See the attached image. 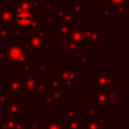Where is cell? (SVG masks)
Instances as JSON below:
<instances>
[{
    "mask_svg": "<svg viewBox=\"0 0 129 129\" xmlns=\"http://www.w3.org/2000/svg\"><path fill=\"white\" fill-rule=\"evenodd\" d=\"M4 50L7 52L9 63H13L20 74L24 75L31 71L33 66L32 54L28 52L22 44H6Z\"/></svg>",
    "mask_w": 129,
    "mask_h": 129,
    "instance_id": "cell-1",
    "label": "cell"
},
{
    "mask_svg": "<svg viewBox=\"0 0 129 129\" xmlns=\"http://www.w3.org/2000/svg\"><path fill=\"white\" fill-rule=\"evenodd\" d=\"M125 97L121 95L118 90H109L105 92H99L94 90L92 92V105L98 109H119L121 105H124Z\"/></svg>",
    "mask_w": 129,
    "mask_h": 129,
    "instance_id": "cell-2",
    "label": "cell"
},
{
    "mask_svg": "<svg viewBox=\"0 0 129 129\" xmlns=\"http://www.w3.org/2000/svg\"><path fill=\"white\" fill-rule=\"evenodd\" d=\"M70 38L80 44L100 45L102 43L100 26H82L74 28Z\"/></svg>",
    "mask_w": 129,
    "mask_h": 129,
    "instance_id": "cell-3",
    "label": "cell"
},
{
    "mask_svg": "<svg viewBox=\"0 0 129 129\" xmlns=\"http://www.w3.org/2000/svg\"><path fill=\"white\" fill-rule=\"evenodd\" d=\"M28 37L23 40V47L30 52L31 54L34 53H42V51L46 48L45 45V34H46V27L41 26L35 30L28 31Z\"/></svg>",
    "mask_w": 129,
    "mask_h": 129,
    "instance_id": "cell-4",
    "label": "cell"
},
{
    "mask_svg": "<svg viewBox=\"0 0 129 129\" xmlns=\"http://www.w3.org/2000/svg\"><path fill=\"white\" fill-rule=\"evenodd\" d=\"M83 44L73 41L70 36H61L55 34V53L61 58L69 59L71 54H77L83 52Z\"/></svg>",
    "mask_w": 129,
    "mask_h": 129,
    "instance_id": "cell-5",
    "label": "cell"
},
{
    "mask_svg": "<svg viewBox=\"0 0 129 129\" xmlns=\"http://www.w3.org/2000/svg\"><path fill=\"white\" fill-rule=\"evenodd\" d=\"M78 73H79L78 68H70V69L60 68V70L55 73V78L60 82V84L63 87H66L71 92L74 91L77 86H79Z\"/></svg>",
    "mask_w": 129,
    "mask_h": 129,
    "instance_id": "cell-6",
    "label": "cell"
},
{
    "mask_svg": "<svg viewBox=\"0 0 129 129\" xmlns=\"http://www.w3.org/2000/svg\"><path fill=\"white\" fill-rule=\"evenodd\" d=\"M22 95L25 96H36V91L39 84L42 82V78L38 76L36 72H28L23 75Z\"/></svg>",
    "mask_w": 129,
    "mask_h": 129,
    "instance_id": "cell-7",
    "label": "cell"
},
{
    "mask_svg": "<svg viewBox=\"0 0 129 129\" xmlns=\"http://www.w3.org/2000/svg\"><path fill=\"white\" fill-rule=\"evenodd\" d=\"M92 86L96 87V91L99 92L109 91L114 86V79L109 72H99L92 79Z\"/></svg>",
    "mask_w": 129,
    "mask_h": 129,
    "instance_id": "cell-8",
    "label": "cell"
},
{
    "mask_svg": "<svg viewBox=\"0 0 129 129\" xmlns=\"http://www.w3.org/2000/svg\"><path fill=\"white\" fill-rule=\"evenodd\" d=\"M22 77L10 78L5 82V91L9 96H22Z\"/></svg>",
    "mask_w": 129,
    "mask_h": 129,
    "instance_id": "cell-9",
    "label": "cell"
},
{
    "mask_svg": "<svg viewBox=\"0 0 129 129\" xmlns=\"http://www.w3.org/2000/svg\"><path fill=\"white\" fill-rule=\"evenodd\" d=\"M24 112V106L19 102V100L12 99L8 100L5 104V117L18 118Z\"/></svg>",
    "mask_w": 129,
    "mask_h": 129,
    "instance_id": "cell-10",
    "label": "cell"
},
{
    "mask_svg": "<svg viewBox=\"0 0 129 129\" xmlns=\"http://www.w3.org/2000/svg\"><path fill=\"white\" fill-rule=\"evenodd\" d=\"M0 129H27V123L21 117H5L0 120Z\"/></svg>",
    "mask_w": 129,
    "mask_h": 129,
    "instance_id": "cell-11",
    "label": "cell"
},
{
    "mask_svg": "<svg viewBox=\"0 0 129 129\" xmlns=\"http://www.w3.org/2000/svg\"><path fill=\"white\" fill-rule=\"evenodd\" d=\"M61 105H63V104L60 101H58L57 99H55L47 90L41 95V108L42 109L57 110L60 108Z\"/></svg>",
    "mask_w": 129,
    "mask_h": 129,
    "instance_id": "cell-12",
    "label": "cell"
},
{
    "mask_svg": "<svg viewBox=\"0 0 129 129\" xmlns=\"http://www.w3.org/2000/svg\"><path fill=\"white\" fill-rule=\"evenodd\" d=\"M56 20H57V25L60 23H68V24H75V17L70 10V8H58L55 9L54 11Z\"/></svg>",
    "mask_w": 129,
    "mask_h": 129,
    "instance_id": "cell-13",
    "label": "cell"
},
{
    "mask_svg": "<svg viewBox=\"0 0 129 129\" xmlns=\"http://www.w3.org/2000/svg\"><path fill=\"white\" fill-rule=\"evenodd\" d=\"M34 15L31 12H18L14 14L13 17V21L14 23H16L17 25H19L24 31H26L28 25L30 24L31 20L33 19Z\"/></svg>",
    "mask_w": 129,
    "mask_h": 129,
    "instance_id": "cell-14",
    "label": "cell"
},
{
    "mask_svg": "<svg viewBox=\"0 0 129 129\" xmlns=\"http://www.w3.org/2000/svg\"><path fill=\"white\" fill-rule=\"evenodd\" d=\"M15 11L13 7H3L0 8V24L10 25L13 21Z\"/></svg>",
    "mask_w": 129,
    "mask_h": 129,
    "instance_id": "cell-15",
    "label": "cell"
},
{
    "mask_svg": "<svg viewBox=\"0 0 129 129\" xmlns=\"http://www.w3.org/2000/svg\"><path fill=\"white\" fill-rule=\"evenodd\" d=\"M14 11L15 13L18 12H31L33 14H35L37 12V10H34L31 8L30 4H29V0H14Z\"/></svg>",
    "mask_w": 129,
    "mask_h": 129,
    "instance_id": "cell-16",
    "label": "cell"
},
{
    "mask_svg": "<svg viewBox=\"0 0 129 129\" xmlns=\"http://www.w3.org/2000/svg\"><path fill=\"white\" fill-rule=\"evenodd\" d=\"M74 62L78 66V69L87 68L90 63L93 62V58L89 57L85 52H79L74 55Z\"/></svg>",
    "mask_w": 129,
    "mask_h": 129,
    "instance_id": "cell-17",
    "label": "cell"
},
{
    "mask_svg": "<svg viewBox=\"0 0 129 129\" xmlns=\"http://www.w3.org/2000/svg\"><path fill=\"white\" fill-rule=\"evenodd\" d=\"M69 8L75 18H82L84 16V0H74L70 4Z\"/></svg>",
    "mask_w": 129,
    "mask_h": 129,
    "instance_id": "cell-18",
    "label": "cell"
},
{
    "mask_svg": "<svg viewBox=\"0 0 129 129\" xmlns=\"http://www.w3.org/2000/svg\"><path fill=\"white\" fill-rule=\"evenodd\" d=\"M74 25L68 23H60L55 26V34L61 36H70L72 31L74 30Z\"/></svg>",
    "mask_w": 129,
    "mask_h": 129,
    "instance_id": "cell-19",
    "label": "cell"
},
{
    "mask_svg": "<svg viewBox=\"0 0 129 129\" xmlns=\"http://www.w3.org/2000/svg\"><path fill=\"white\" fill-rule=\"evenodd\" d=\"M26 123L27 129H46L45 122L41 118H29Z\"/></svg>",
    "mask_w": 129,
    "mask_h": 129,
    "instance_id": "cell-20",
    "label": "cell"
},
{
    "mask_svg": "<svg viewBox=\"0 0 129 129\" xmlns=\"http://www.w3.org/2000/svg\"><path fill=\"white\" fill-rule=\"evenodd\" d=\"M113 17H128L129 16V4L118 6L112 9Z\"/></svg>",
    "mask_w": 129,
    "mask_h": 129,
    "instance_id": "cell-21",
    "label": "cell"
},
{
    "mask_svg": "<svg viewBox=\"0 0 129 129\" xmlns=\"http://www.w3.org/2000/svg\"><path fill=\"white\" fill-rule=\"evenodd\" d=\"M79 112L80 111L78 109H75V106L73 104H71L70 107L66 110L64 122H68V121H71V120H74V119L79 118Z\"/></svg>",
    "mask_w": 129,
    "mask_h": 129,
    "instance_id": "cell-22",
    "label": "cell"
},
{
    "mask_svg": "<svg viewBox=\"0 0 129 129\" xmlns=\"http://www.w3.org/2000/svg\"><path fill=\"white\" fill-rule=\"evenodd\" d=\"M84 119L79 117L77 119H74V120H71V121H68V122H64V127L66 129H82L83 125H84Z\"/></svg>",
    "mask_w": 129,
    "mask_h": 129,
    "instance_id": "cell-23",
    "label": "cell"
},
{
    "mask_svg": "<svg viewBox=\"0 0 129 129\" xmlns=\"http://www.w3.org/2000/svg\"><path fill=\"white\" fill-rule=\"evenodd\" d=\"M10 34H11V36H14L15 40H18L20 38V36H22L24 34V30L19 25L12 22L10 24Z\"/></svg>",
    "mask_w": 129,
    "mask_h": 129,
    "instance_id": "cell-24",
    "label": "cell"
},
{
    "mask_svg": "<svg viewBox=\"0 0 129 129\" xmlns=\"http://www.w3.org/2000/svg\"><path fill=\"white\" fill-rule=\"evenodd\" d=\"M56 9V6L55 4L51 1V0H45L44 3L41 4V7H40V10L42 13L44 14H49V13H53Z\"/></svg>",
    "mask_w": 129,
    "mask_h": 129,
    "instance_id": "cell-25",
    "label": "cell"
},
{
    "mask_svg": "<svg viewBox=\"0 0 129 129\" xmlns=\"http://www.w3.org/2000/svg\"><path fill=\"white\" fill-rule=\"evenodd\" d=\"M62 122L60 121L59 118L56 119H50L47 118L45 120V125H46V129H60V127L62 126Z\"/></svg>",
    "mask_w": 129,
    "mask_h": 129,
    "instance_id": "cell-26",
    "label": "cell"
},
{
    "mask_svg": "<svg viewBox=\"0 0 129 129\" xmlns=\"http://www.w3.org/2000/svg\"><path fill=\"white\" fill-rule=\"evenodd\" d=\"M44 24H45L44 27H55L57 25V20H56L54 12L46 14L44 16Z\"/></svg>",
    "mask_w": 129,
    "mask_h": 129,
    "instance_id": "cell-27",
    "label": "cell"
},
{
    "mask_svg": "<svg viewBox=\"0 0 129 129\" xmlns=\"http://www.w3.org/2000/svg\"><path fill=\"white\" fill-rule=\"evenodd\" d=\"M84 125L87 129H102V126L96 117L88 118L87 122H84Z\"/></svg>",
    "mask_w": 129,
    "mask_h": 129,
    "instance_id": "cell-28",
    "label": "cell"
},
{
    "mask_svg": "<svg viewBox=\"0 0 129 129\" xmlns=\"http://www.w3.org/2000/svg\"><path fill=\"white\" fill-rule=\"evenodd\" d=\"M10 36V25L0 24V40H8Z\"/></svg>",
    "mask_w": 129,
    "mask_h": 129,
    "instance_id": "cell-29",
    "label": "cell"
},
{
    "mask_svg": "<svg viewBox=\"0 0 129 129\" xmlns=\"http://www.w3.org/2000/svg\"><path fill=\"white\" fill-rule=\"evenodd\" d=\"M46 78V85L48 89H58L60 88L62 85L60 84V82L54 77V78H50V77H45Z\"/></svg>",
    "mask_w": 129,
    "mask_h": 129,
    "instance_id": "cell-30",
    "label": "cell"
},
{
    "mask_svg": "<svg viewBox=\"0 0 129 129\" xmlns=\"http://www.w3.org/2000/svg\"><path fill=\"white\" fill-rule=\"evenodd\" d=\"M36 68H37V71L40 73V77L41 78L46 77V74L51 72V69L48 68L45 62H37L36 63Z\"/></svg>",
    "mask_w": 129,
    "mask_h": 129,
    "instance_id": "cell-31",
    "label": "cell"
},
{
    "mask_svg": "<svg viewBox=\"0 0 129 129\" xmlns=\"http://www.w3.org/2000/svg\"><path fill=\"white\" fill-rule=\"evenodd\" d=\"M83 113H84L85 115H87L88 118H94V117L97 115L98 110H97L92 104H90V105H88V107H87L86 109L83 110Z\"/></svg>",
    "mask_w": 129,
    "mask_h": 129,
    "instance_id": "cell-32",
    "label": "cell"
},
{
    "mask_svg": "<svg viewBox=\"0 0 129 129\" xmlns=\"http://www.w3.org/2000/svg\"><path fill=\"white\" fill-rule=\"evenodd\" d=\"M105 1H106L108 4H110L112 8L129 4V0H105Z\"/></svg>",
    "mask_w": 129,
    "mask_h": 129,
    "instance_id": "cell-33",
    "label": "cell"
},
{
    "mask_svg": "<svg viewBox=\"0 0 129 129\" xmlns=\"http://www.w3.org/2000/svg\"><path fill=\"white\" fill-rule=\"evenodd\" d=\"M8 93L5 91V90H1L0 91V105H5L7 102H8Z\"/></svg>",
    "mask_w": 129,
    "mask_h": 129,
    "instance_id": "cell-34",
    "label": "cell"
},
{
    "mask_svg": "<svg viewBox=\"0 0 129 129\" xmlns=\"http://www.w3.org/2000/svg\"><path fill=\"white\" fill-rule=\"evenodd\" d=\"M42 3H43L42 0H29V4H30L31 8L34 10H38L41 7Z\"/></svg>",
    "mask_w": 129,
    "mask_h": 129,
    "instance_id": "cell-35",
    "label": "cell"
},
{
    "mask_svg": "<svg viewBox=\"0 0 129 129\" xmlns=\"http://www.w3.org/2000/svg\"><path fill=\"white\" fill-rule=\"evenodd\" d=\"M101 16L102 17H113L112 8H103L101 10Z\"/></svg>",
    "mask_w": 129,
    "mask_h": 129,
    "instance_id": "cell-36",
    "label": "cell"
},
{
    "mask_svg": "<svg viewBox=\"0 0 129 129\" xmlns=\"http://www.w3.org/2000/svg\"><path fill=\"white\" fill-rule=\"evenodd\" d=\"M0 63H9L7 52L5 50H1V49H0Z\"/></svg>",
    "mask_w": 129,
    "mask_h": 129,
    "instance_id": "cell-37",
    "label": "cell"
},
{
    "mask_svg": "<svg viewBox=\"0 0 129 129\" xmlns=\"http://www.w3.org/2000/svg\"><path fill=\"white\" fill-rule=\"evenodd\" d=\"M60 129H66V127H64V124H62V126L60 127Z\"/></svg>",
    "mask_w": 129,
    "mask_h": 129,
    "instance_id": "cell-38",
    "label": "cell"
}]
</instances>
